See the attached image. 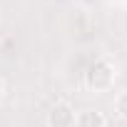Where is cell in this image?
Instances as JSON below:
<instances>
[{"label": "cell", "mask_w": 127, "mask_h": 127, "mask_svg": "<svg viewBox=\"0 0 127 127\" xmlns=\"http://www.w3.org/2000/svg\"><path fill=\"white\" fill-rule=\"evenodd\" d=\"M85 87L90 92H110L117 80V65L110 57H97L92 65L85 70Z\"/></svg>", "instance_id": "obj_1"}, {"label": "cell", "mask_w": 127, "mask_h": 127, "mask_svg": "<svg viewBox=\"0 0 127 127\" xmlns=\"http://www.w3.org/2000/svg\"><path fill=\"white\" fill-rule=\"evenodd\" d=\"M75 117H77L75 107L70 102H65V100H60L47 110L45 122H47V127H75Z\"/></svg>", "instance_id": "obj_2"}, {"label": "cell", "mask_w": 127, "mask_h": 127, "mask_svg": "<svg viewBox=\"0 0 127 127\" xmlns=\"http://www.w3.org/2000/svg\"><path fill=\"white\" fill-rule=\"evenodd\" d=\"M75 127H107V117L100 110H82L75 117Z\"/></svg>", "instance_id": "obj_3"}, {"label": "cell", "mask_w": 127, "mask_h": 127, "mask_svg": "<svg viewBox=\"0 0 127 127\" xmlns=\"http://www.w3.org/2000/svg\"><path fill=\"white\" fill-rule=\"evenodd\" d=\"M112 110H115V117H120V120H125V122H127V90H122V92L115 97Z\"/></svg>", "instance_id": "obj_4"}, {"label": "cell", "mask_w": 127, "mask_h": 127, "mask_svg": "<svg viewBox=\"0 0 127 127\" xmlns=\"http://www.w3.org/2000/svg\"><path fill=\"white\" fill-rule=\"evenodd\" d=\"M5 97V82H3V77H0V100Z\"/></svg>", "instance_id": "obj_5"}]
</instances>
